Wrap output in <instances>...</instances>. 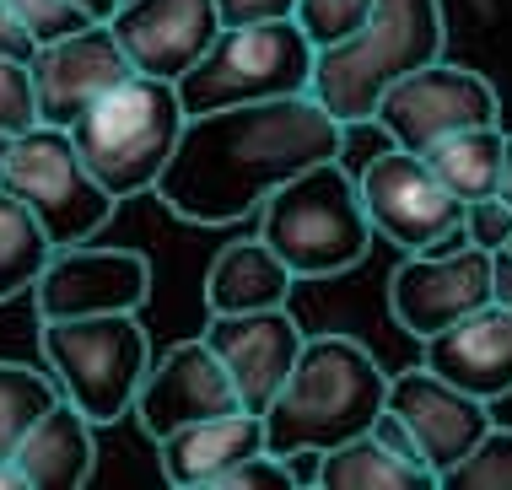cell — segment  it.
Instances as JSON below:
<instances>
[{
    "mask_svg": "<svg viewBox=\"0 0 512 490\" xmlns=\"http://www.w3.org/2000/svg\"><path fill=\"white\" fill-rule=\"evenodd\" d=\"M362 205L372 216V232L389 237L405 254H421V248L442 243L448 232L464 227V200L437 178V167L421 157V151L389 146L378 151L362 167Z\"/></svg>",
    "mask_w": 512,
    "mask_h": 490,
    "instance_id": "obj_11",
    "label": "cell"
},
{
    "mask_svg": "<svg viewBox=\"0 0 512 490\" xmlns=\"http://www.w3.org/2000/svg\"><path fill=\"white\" fill-rule=\"evenodd\" d=\"M448 490H512V431L491 426L469 453L442 474Z\"/></svg>",
    "mask_w": 512,
    "mask_h": 490,
    "instance_id": "obj_26",
    "label": "cell"
},
{
    "mask_svg": "<svg viewBox=\"0 0 512 490\" xmlns=\"http://www.w3.org/2000/svg\"><path fill=\"white\" fill-rule=\"evenodd\" d=\"M184 103H178V81L162 76H130L108 87L98 103H87L71 124L76 151L87 173L114 194V200H135L151 194L168 167L178 135H184Z\"/></svg>",
    "mask_w": 512,
    "mask_h": 490,
    "instance_id": "obj_4",
    "label": "cell"
},
{
    "mask_svg": "<svg viewBox=\"0 0 512 490\" xmlns=\"http://www.w3.org/2000/svg\"><path fill=\"white\" fill-rule=\"evenodd\" d=\"M259 447H265V415L232 410V415H211V420H195V426L168 431L157 442V464H162V480L168 485L216 490L227 480V469H238Z\"/></svg>",
    "mask_w": 512,
    "mask_h": 490,
    "instance_id": "obj_19",
    "label": "cell"
},
{
    "mask_svg": "<svg viewBox=\"0 0 512 490\" xmlns=\"http://www.w3.org/2000/svg\"><path fill=\"white\" fill-rule=\"evenodd\" d=\"M38 356L92 426H114L119 415H130L151 372V340L135 313L38 318Z\"/></svg>",
    "mask_w": 512,
    "mask_h": 490,
    "instance_id": "obj_6",
    "label": "cell"
},
{
    "mask_svg": "<svg viewBox=\"0 0 512 490\" xmlns=\"http://www.w3.org/2000/svg\"><path fill=\"white\" fill-rule=\"evenodd\" d=\"M313 60L318 49L297 27V17L221 27L216 44L178 76V103H184V114H211V108L232 103L313 92Z\"/></svg>",
    "mask_w": 512,
    "mask_h": 490,
    "instance_id": "obj_7",
    "label": "cell"
},
{
    "mask_svg": "<svg viewBox=\"0 0 512 490\" xmlns=\"http://www.w3.org/2000/svg\"><path fill=\"white\" fill-rule=\"evenodd\" d=\"M54 399H65V394L44 367L0 361V464H11V453H17V442L27 437V426H33Z\"/></svg>",
    "mask_w": 512,
    "mask_h": 490,
    "instance_id": "obj_25",
    "label": "cell"
},
{
    "mask_svg": "<svg viewBox=\"0 0 512 490\" xmlns=\"http://www.w3.org/2000/svg\"><path fill=\"white\" fill-rule=\"evenodd\" d=\"M486 302H496V254L469 243L464 227L421 248V254H405V264L389 275L394 324L415 334L421 345Z\"/></svg>",
    "mask_w": 512,
    "mask_h": 490,
    "instance_id": "obj_9",
    "label": "cell"
},
{
    "mask_svg": "<svg viewBox=\"0 0 512 490\" xmlns=\"http://www.w3.org/2000/svg\"><path fill=\"white\" fill-rule=\"evenodd\" d=\"M313 480L324 490H426V485H437V474L426 464L399 458L394 447H383L372 431H362V437L318 453Z\"/></svg>",
    "mask_w": 512,
    "mask_h": 490,
    "instance_id": "obj_22",
    "label": "cell"
},
{
    "mask_svg": "<svg viewBox=\"0 0 512 490\" xmlns=\"http://www.w3.org/2000/svg\"><path fill=\"white\" fill-rule=\"evenodd\" d=\"M389 410L405 420L410 437L421 442V458H426V469L437 474V485H442V474L496 426L486 399L464 394L459 383H448V377L432 372L426 361L389 377Z\"/></svg>",
    "mask_w": 512,
    "mask_h": 490,
    "instance_id": "obj_14",
    "label": "cell"
},
{
    "mask_svg": "<svg viewBox=\"0 0 512 490\" xmlns=\"http://www.w3.org/2000/svg\"><path fill=\"white\" fill-rule=\"evenodd\" d=\"M0 189H11L17 200L44 221L54 243H92L108 216H114V194L87 173L76 151V135L65 124H33V130L11 135L0 146Z\"/></svg>",
    "mask_w": 512,
    "mask_h": 490,
    "instance_id": "obj_8",
    "label": "cell"
},
{
    "mask_svg": "<svg viewBox=\"0 0 512 490\" xmlns=\"http://www.w3.org/2000/svg\"><path fill=\"white\" fill-rule=\"evenodd\" d=\"M76 6H81V11H87V17H92V22H108V17H114V11L124 6V0H76Z\"/></svg>",
    "mask_w": 512,
    "mask_h": 490,
    "instance_id": "obj_36",
    "label": "cell"
},
{
    "mask_svg": "<svg viewBox=\"0 0 512 490\" xmlns=\"http://www.w3.org/2000/svg\"><path fill=\"white\" fill-rule=\"evenodd\" d=\"M464 237L486 254H502L512 243V205L502 194H486V200H469L464 205Z\"/></svg>",
    "mask_w": 512,
    "mask_h": 490,
    "instance_id": "obj_30",
    "label": "cell"
},
{
    "mask_svg": "<svg viewBox=\"0 0 512 490\" xmlns=\"http://www.w3.org/2000/svg\"><path fill=\"white\" fill-rule=\"evenodd\" d=\"M205 345L221 356V367L238 383L243 410L265 415L270 399L281 394L286 372L297 367L308 334L286 307H254V313H211L205 324Z\"/></svg>",
    "mask_w": 512,
    "mask_h": 490,
    "instance_id": "obj_15",
    "label": "cell"
},
{
    "mask_svg": "<svg viewBox=\"0 0 512 490\" xmlns=\"http://www.w3.org/2000/svg\"><path fill=\"white\" fill-rule=\"evenodd\" d=\"M389 146L405 151H432L437 140L475 130V124H502V97L480 70L469 65H448L432 60L410 76H399L389 92L378 97V114H372Z\"/></svg>",
    "mask_w": 512,
    "mask_h": 490,
    "instance_id": "obj_10",
    "label": "cell"
},
{
    "mask_svg": "<svg viewBox=\"0 0 512 490\" xmlns=\"http://www.w3.org/2000/svg\"><path fill=\"white\" fill-rule=\"evenodd\" d=\"M442 49H448L442 0H372V17L351 38L318 49L313 97L345 130H356V124H372L378 97L399 76L442 60Z\"/></svg>",
    "mask_w": 512,
    "mask_h": 490,
    "instance_id": "obj_3",
    "label": "cell"
},
{
    "mask_svg": "<svg viewBox=\"0 0 512 490\" xmlns=\"http://www.w3.org/2000/svg\"><path fill=\"white\" fill-rule=\"evenodd\" d=\"M151 297V264L135 248H54L33 286L38 318H92V313H141Z\"/></svg>",
    "mask_w": 512,
    "mask_h": 490,
    "instance_id": "obj_12",
    "label": "cell"
},
{
    "mask_svg": "<svg viewBox=\"0 0 512 490\" xmlns=\"http://www.w3.org/2000/svg\"><path fill=\"white\" fill-rule=\"evenodd\" d=\"M389 404V372L351 334H308L297 367L265 410V447L281 458H318L372 431Z\"/></svg>",
    "mask_w": 512,
    "mask_h": 490,
    "instance_id": "obj_2",
    "label": "cell"
},
{
    "mask_svg": "<svg viewBox=\"0 0 512 490\" xmlns=\"http://www.w3.org/2000/svg\"><path fill=\"white\" fill-rule=\"evenodd\" d=\"M33 124H44L33 60H0V135H22Z\"/></svg>",
    "mask_w": 512,
    "mask_h": 490,
    "instance_id": "obj_28",
    "label": "cell"
},
{
    "mask_svg": "<svg viewBox=\"0 0 512 490\" xmlns=\"http://www.w3.org/2000/svg\"><path fill=\"white\" fill-rule=\"evenodd\" d=\"M297 27L313 38V49H329L340 38H351L356 27L372 17V0H297Z\"/></svg>",
    "mask_w": 512,
    "mask_h": 490,
    "instance_id": "obj_27",
    "label": "cell"
},
{
    "mask_svg": "<svg viewBox=\"0 0 512 490\" xmlns=\"http://www.w3.org/2000/svg\"><path fill=\"white\" fill-rule=\"evenodd\" d=\"M496 194L512 205V135H507V151H502V184H496Z\"/></svg>",
    "mask_w": 512,
    "mask_h": 490,
    "instance_id": "obj_37",
    "label": "cell"
},
{
    "mask_svg": "<svg viewBox=\"0 0 512 490\" xmlns=\"http://www.w3.org/2000/svg\"><path fill=\"white\" fill-rule=\"evenodd\" d=\"M421 361L486 404L507 399L512 394V307L486 302L475 313H464L459 324H448L426 340Z\"/></svg>",
    "mask_w": 512,
    "mask_h": 490,
    "instance_id": "obj_18",
    "label": "cell"
},
{
    "mask_svg": "<svg viewBox=\"0 0 512 490\" xmlns=\"http://www.w3.org/2000/svg\"><path fill=\"white\" fill-rule=\"evenodd\" d=\"M54 237L44 232V221L27 210L11 189H0V302L22 297L38 286L44 264L54 259Z\"/></svg>",
    "mask_w": 512,
    "mask_h": 490,
    "instance_id": "obj_24",
    "label": "cell"
},
{
    "mask_svg": "<svg viewBox=\"0 0 512 490\" xmlns=\"http://www.w3.org/2000/svg\"><path fill=\"white\" fill-rule=\"evenodd\" d=\"M340 146L345 124L313 92L211 108L184 119V135L151 194L195 227H227L254 216L313 162L340 157Z\"/></svg>",
    "mask_w": 512,
    "mask_h": 490,
    "instance_id": "obj_1",
    "label": "cell"
},
{
    "mask_svg": "<svg viewBox=\"0 0 512 490\" xmlns=\"http://www.w3.org/2000/svg\"><path fill=\"white\" fill-rule=\"evenodd\" d=\"M259 237L292 264L297 280H335L367 259L378 232L362 205V184L340 167V157H329L259 205Z\"/></svg>",
    "mask_w": 512,
    "mask_h": 490,
    "instance_id": "obj_5",
    "label": "cell"
},
{
    "mask_svg": "<svg viewBox=\"0 0 512 490\" xmlns=\"http://www.w3.org/2000/svg\"><path fill=\"white\" fill-rule=\"evenodd\" d=\"M496 302L512 307V248H502V254H496Z\"/></svg>",
    "mask_w": 512,
    "mask_h": 490,
    "instance_id": "obj_35",
    "label": "cell"
},
{
    "mask_svg": "<svg viewBox=\"0 0 512 490\" xmlns=\"http://www.w3.org/2000/svg\"><path fill=\"white\" fill-rule=\"evenodd\" d=\"M372 437H378L383 447H394L399 458H410V464H426V458H421V442L410 437V426H405V420H399V415L389 410V404L378 410V420H372Z\"/></svg>",
    "mask_w": 512,
    "mask_h": 490,
    "instance_id": "obj_34",
    "label": "cell"
},
{
    "mask_svg": "<svg viewBox=\"0 0 512 490\" xmlns=\"http://www.w3.org/2000/svg\"><path fill=\"white\" fill-rule=\"evenodd\" d=\"M11 11L27 22V33L38 38V44H54V38H71L81 33L92 17L76 6V0H11Z\"/></svg>",
    "mask_w": 512,
    "mask_h": 490,
    "instance_id": "obj_29",
    "label": "cell"
},
{
    "mask_svg": "<svg viewBox=\"0 0 512 490\" xmlns=\"http://www.w3.org/2000/svg\"><path fill=\"white\" fill-rule=\"evenodd\" d=\"M92 458V420L71 399H54L17 442L11 469L22 474V490H76L92 480Z\"/></svg>",
    "mask_w": 512,
    "mask_h": 490,
    "instance_id": "obj_20",
    "label": "cell"
},
{
    "mask_svg": "<svg viewBox=\"0 0 512 490\" xmlns=\"http://www.w3.org/2000/svg\"><path fill=\"white\" fill-rule=\"evenodd\" d=\"M297 275L265 237H238L205 270V313H254V307H286Z\"/></svg>",
    "mask_w": 512,
    "mask_h": 490,
    "instance_id": "obj_21",
    "label": "cell"
},
{
    "mask_svg": "<svg viewBox=\"0 0 512 490\" xmlns=\"http://www.w3.org/2000/svg\"><path fill=\"white\" fill-rule=\"evenodd\" d=\"M33 54H38V38L11 11V0H0V60H33Z\"/></svg>",
    "mask_w": 512,
    "mask_h": 490,
    "instance_id": "obj_33",
    "label": "cell"
},
{
    "mask_svg": "<svg viewBox=\"0 0 512 490\" xmlns=\"http://www.w3.org/2000/svg\"><path fill=\"white\" fill-rule=\"evenodd\" d=\"M502 151H507L502 124H475V130H459V135L437 140V146L421 151V157L432 162L442 184L469 205V200L496 194V184H502Z\"/></svg>",
    "mask_w": 512,
    "mask_h": 490,
    "instance_id": "obj_23",
    "label": "cell"
},
{
    "mask_svg": "<svg viewBox=\"0 0 512 490\" xmlns=\"http://www.w3.org/2000/svg\"><path fill=\"white\" fill-rule=\"evenodd\" d=\"M297 485V469L292 458L270 453V447H259L254 458H243L238 469H227V480H221L216 490H292Z\"/></svg>",
    "mask_w": 512,
    "mask_h": 490,
    "instance_id": "obj_31",
    "label": "cell"
},
{
    "mask_svg": "<svg viewBox=\"0 0 512 490\" xmlns=\"http://www.w3.org/2000/svg\"><path fill=\"white\" fill-rule=\"evenodd\" d=\"M114 38L141 76L178 81L221 33L216 0H124L108 17Z\"/></svg>",
    "mask_w": 512,
    "mask_h": 490,
    "instance_id": "obj_16",
    "label": "cell"
},
{
    "mask_svg": "<svg viewBox=\"0 0 512 490\" xmlns=\"http://www.w3.org/2000/svg\"><path fill=\"white\" fill-rule=\"evenodd\" d=\"M221 27H248V22H281L297 11V0H216Z\"/></svg>",
    "mask_w": 512,
    "mask_h": 490,
    "instance_id": "obj_32",
    "label": "cell"
},
{
    "mask_svg": "<svg viewBox=\"0 0 512 490\" xmlns=\"http://www.w3.org/2000/svg\"><path fill=\"white\" fill-rule=\"evenodd\" d=\"M232 410H243L238 383L221 367L216 350L205 345V334L200 340H178L162 361H151L141 394H135V420H141L151 442H162L178 426H195V420L232 415Z\"/></svg>",
    "mask_w": 512,
    "mask_h": 490,
    "instance_id": "obj_13",
    "label": "cell"
},
{
    "mask_svg": "<svg viewBox=\"0 0 512 490\" xmlns=\"http://www.w3.org/2000/svg\"><path fill=\"white\" fill-rule=\"evenodd\" d=\"M130 54L114 38L108 22H87L71 38H54V44H38L33 54V81H38V108H44V124H65L71 130L76 114L87 103H98L108 87H119L130 76Z\"/></svg>",
    "mask_w": 512,
    "mask_h": 490,
    "instance_id": "obj_17",
    "label": "cell"
},
{
    "mask_svg": "<svg viewBox=\"0 0 512 490\" xmlns=\"http://www.w3.org/2000/svg\"><path fill=\"white\" fill-rule=\"evenodd\" d=\"M507 248H512V243H507Z\"/></svg>",
    "mask_w": 512,
    "mask_h": 490,
    "instance_id": "obj_38",
    "label": "cell"
}]
</instances>
